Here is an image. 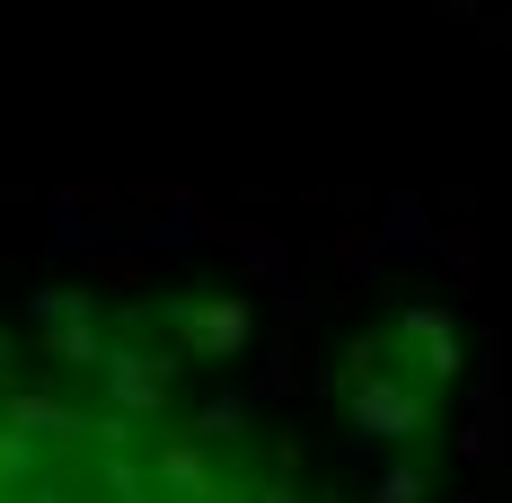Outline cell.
Listing matches in <instances>:
<instances>
[{
  "mask_svg": "<svg viewBox=\"0 0 512 503\" xmlns=\"http://www.w3.org/2000/svg\"><path fill=\"white\" fill-rule=\"evenodd\" d=\"M0 503H389L362 442L309 433L186 327L36 309L0 336Z\"/></svg>",
  "mask_w": 512,
  "mask_h": 503,
  "instance_id": "1",
  "label": "cell"
}]
</instances>
